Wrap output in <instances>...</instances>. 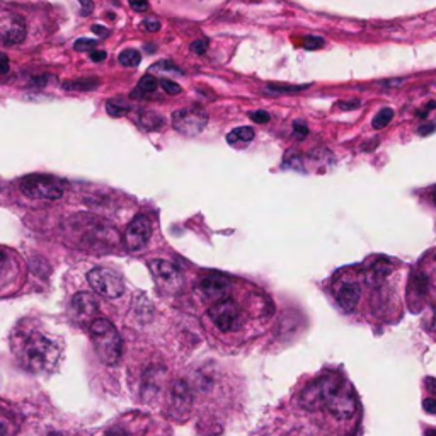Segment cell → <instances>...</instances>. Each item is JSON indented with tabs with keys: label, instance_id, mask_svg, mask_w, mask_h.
I'll return each instance as SVG.
<instances>
[{
	"label": "cell",
	"instance_id": "obj_1",
	"mask_svg": "<svg viewBox=\"0 0 436 436\" xmlns=\"http://www.w3.org/2000/svg\"><path fill=\"white\" fill-rule=\"evenodd\" d=\"M300 406L309 411H329L338 419H350L356 413V397L346 380L331 373L310 382L300 394Z\"/></svg>",
	"mask_w": 436,
	"mask_h": 436
},
{
	"label": "cell",
	"instance_id": "obj_2",
	"mask_svg": "<svg viewBox=\"0 0 436 436\" xmlns=\"http://www.w3.org/2000/svg\"><path fill=\"white\" fill-rule=\"evenodd\" d=\"M89 333L101 362L106 365L118 363L123 353V343L116 327L108 319L98 317L89 324Z\"/></svg>",
	"mask_w": 436,
	"mask_h": 436
},
{
	"label": "cell",
	"instance_id": "obj_3",
	"mask_svg": "<svg viewBox=\"0 0 436 436\" xmlns=\"http://www.w3.org/2000/svg\"><path fill=\"white\" fill-rule=\"evenodd\" d=\"M21 358L24 367L31 372L50 370L58 360V348L41 334H31L21 348Z\"/></svg>",
	"mask_w": 436,
	"mask_h": 436
},
{
	"label": "cell",
	"instance_id": "obj_4",
	"mask_svg": "<svg viewBox=\"0 0 436 436\" xmlns=\"http://www.w3.org/2000/svg\"><path fill=\"white\" fill-rule=\"evenodd\" d=\"M21 191L28 196V198L36 200H58L64 196L62 186L54 181L53 178L41 174H31L21 179Z\"/></svg>",
	"mask_w": 436,
	"mask_h": 436
},
{
	"label": "cell",
	"instance_id": "obj_5",
	"mask_svg": "<svg viewBox=\"0 0 436 436\" xmlns=\"http://www.w3.org/2000/svg\"><path fill=\"white\" fill-rule=\"evenodd\" d=\"M208 125V113L201 106H186L178 109L173 115V127L181 135L195 137Z\"/></svg>",
	"mask_w": 436,
	"mask_h": 436
},
{
	"label": "cell",
	"instance_id": "obj_6",
	"mask_svg": "<svg viewBox=\"0 0 436 436\" xmlns=\"http://www.w3.org/2000/svg\"><path fill=\"white\" fill-rule=\"evenodd\" d=\"M149 268L155 283L162 292L178 293L183 288V272L174 263L166 261V259H154L149 263Z\"/></svg>",
	"mask_w": 436,
	"mask_h": 436
},
{
	"label": "cell",
	"instance_id": "obj_7",
	"mask_svg": "<svg viewBox=\"0 0 436 436\" xmlns=\"http://www.w3.org/2000/svg\"><path fill=\"white\" fill-rule=\"evenodd\" d=\"M87 282H89L92 290L106 297V299H118L125 292V283L121 276L108 268H94L87 275Z\"/></svg>",
	"mask_w": 436,
	"mask_h": 436
},
{
	"label": "cell",
	"instance_id": "obj_8",
	"mask_svg": "<svg viewBox=\"0 0 436 436\" xmlns=\"http://www.w3.org/2000/svg\"><path fill=\"white\" fill-rule=\"evenodd\" d=\"M210 319L218 329L224 331V333H230V331H236L241 324V312H239L236 302L232 299H225L212 305Z\"/></svg>",
	"mask_w": 436,
	"mask_h": 436
},
{
	"label": "cell",
	"instance_id": "obj_9",
	"mask_svg": "<svg viewBox=\"0 0 436 436\" xmlns=\"http://www.w3.org/2000/svg\"><path fill=\"white\" fill-rule=\"evenodd\" d=\"M152 236V224L145 215H137L130 222L125 232V246L128 251H140L147 246V242L150 241Z\"/></svg>",
	"mask_w": 436,
	"mask_h": 436
},
{
	"label": "cell",
	"instance_id": "obj_10",
	"mask_svg": "<svg viewBox=\"0 0 436 436\" xmlns=\"http://www.w3.org/2000/svg\"><path fill=\"white\" fill-rule=\"evenodd\" d=\"M229 280L225 276L218 275V272H212V275L201 278L200 282V292L203 293L205 299L213 302V304L229 299Z\"/></svg>",
	"mask_w": 436,
	"mask_h": 436
},
{
	"label": "cell",
	"instance_id": "obj_11",
	"mask_svg": "<svg viewBox=\"0 0 436 436\" xmlns=\"http://www.w3.org/2000/svg\"><path fill=\"white\" fill-rule=\"evenodd\" d=\"M26 38V23L19 16H11V18L0 21V41L2 45H19Z\"/></svg>",
	"mask_w": 436,
	"mask_h": 436
},
{
	"label": "cell",
	"instance_id": "obj_12",
	"mask_svg": "<svg viewBox=\"0 0 436 436\" xmlns=\"http://www.w3.org/2000/svg\"><path fill=\"white\" fill-rule=\"evenodd\" d=\"M72 310H74V316L77 321L92 322L98 319L96 316H98V312H99V304H98V300L94 299V295L81 292L74 297Z\"/></svg>",
	"mask_w": 436,
	"mask_h": 436
},
{
	"label": "cell",
	"instance_id": "obj_13",
	"mask_svg": "<svg viewBox=\"0 0 436 436\" xmlns=\"http://www.w3.org/2000/svg\"><path fill=\"white\" fill-rule=\"evenodd\" d=\"M362 299V288L355 282H343L336 288V302L345 312L351 314L358 307V302Z\"/></svg>",
	"mask_w": 436,
	"mask_h": 436
},
{
	"label": "cell",
	"instance_id": "obj_14",
	"mask_svg": "<svg viewBox=\"0 0 436 436\" xmlns=\"http://www.w3.org/2000/svg\"><path fill=\"white\" fill-rule=\"evenodd\" d=\"M173 406L174 411H179V413H184L191 408L190 387L183 380H178L173 385Z\"/></svg>",
	"mask_w": 436,
	"mask_h": 436
},
{
	"label": "cell",
	"instance_id": "obj_15",
	"mask_svg": "<svg viewBox=\"0 0 436 436\" xmlns=\"http://www.w3.org/2000/svg\"><path fill=\"white\" fill-rule=\"evenodd\" d=\"M137 123L144 130H147V132H155V130L162 128L164 118L159 113L150 111V109H142V111H138Z\"/></svg>",
	"mask_w": 436,
	"mask_h": 436
},
{
	"label": "cell",
	"instance_id": "obj_16",
	"mask_svg": "<svg viewBox=\"0 0 436 436\" xmlns=\"http://www.w3.org/2000/svg\"><path fill=\"white\" fill-rule=\"evenodd\" d=\"M254 138V130L251 127H241L232 130L227 135V142L230 145H239V144H249Z\"/></svg>",
	"mask_w": 436,
	"mask_h": 436
},
{
	"label": "cell",
	"instance_id": "obj_17",
	"mask_svg": "<svg viewBox=\"0 0 436 436\" xmlns=\"http://www.w3.org/2000/svg\"><path fill=\"white\" fill-rule=\"evenodd\" d=\"M98 86H99V79L96 77L77 79V81L64 82V87L67 91H94Z\"/></svg>",
	"mask_w": 436,
	"mask_h": 436
},
{
	"label": "cell",
	"instance_id": "obj_18",
	"mask_svg": "<svg viewBox=\"0 0 436 436\" xmlns=\"http://www.w3.org/2000/svg\"><path fill=\"white\" fill-rule=\"evenodd\" d=\"M157 86H159V82L154 75H145V77L140 79V82H138L137 91L133 92V96L152 94V92L157 91Z\"/></svg>",
	"mask_w": 436,
	"mask_h": 436
},
{
	"label": "cell",
	"instance_id": "obj_19",
	"mask_svg": "<svg viewBox=\"0 0 436 436\" xmlns=\"http://www.w3.org/2000/svg\"><path fill=\"white\" fill-rule=\"evenodd\" d=\"M106 111L111 116H115V118H120V116L127 115V113L130 111V106L121 99H111V101H108Z\"/></svg>",
	"mask_w": 436,
	"mask_h": 436
},
{
	"label": "cell",
	"instance_id": "obj_20",
	"mask_svg": "<svg viewBox=\"0 0 436 436\" xmlns=\"http://www.w3.org/2000/svg\"><path fill=\"white\" fill-rule=\"evenodd\" d=\"M118 62L123 67H138L142 62V54L137 52V50H123L120 53Z\"/></svg>",
	"mask_w": 436,
	"mask_h": 436
},
{
	"label": "cell",
	"instance_id": "obj_21",
	"mask_svg": "<svg viewBox=\"0 0 436 436\" xmlns=\"http://www.w3.org/2000/svg\"><path fill=\"white\" fill-rule=\"evenodd\" d=\"M392 118H394V111H392L391 108H384V109H380V111L377 113V116H375V118H373V121H372V127L375 128V130H382V128H385V127H387L389 123H391Z\"/></svg>",
	"mask_w": 436,
	"mask_h": 436
},
{
	"label": "cell",
	"instance_id": "obj_22",
	"mask_svg": "<svg viewBox=\"0 0 436 436\" xmlns=\"http://www.w3.org/2000/svg\"><path fill=\"white\" fill-rule=\"evenodd\" d=\"M155 72H164V74H176V75H181V69L179 67H176L174 64H171L169 60H161L157 62V64L152 65V69Z\"/></svg>",
	"mask_w": 436,
	"mask_h": 436
},
{
	"label": "cell",
	"instance_id": "obj_23",
	"mask_svg": "<svg viewBox=\"0 0 436 436\" xmlns=\"http://www.w3.org/2000/svg\"><path fill=\"white\" fill-rule=\"evenodd\" d=\"M426 278L423 275H414L413 282H411V290L416 293L418 297H425L426 295Z\"/></svg>",
	"mask_w": 436,
	"mask_h": 436
},
{
	"label": "cell",
	"instance_id": "obj_24",
	"mask_svg": "<svg viewBox=\"0 0 436 436\" xmlns=\"http://www.w3.org/2000/svg\"><path fill=\"white\" fill-rule=\"evenodd\" d=\"M161 87L164 91L167 92V94H171V96H178V94H181V86H179L178 82H174V81H169V79H162L161 82Z\"/></svg>",
	"mask_w": 436,
	"mask_h": 436
},
{
	"label": "cell",
	"instance_id": "obj_25",
	"mask_svg": "<svg viewBox=\"0 0 436 436\" xmlns=\"http://www.w3.org/2000/svg\"><path fill=\"white\" fill-rule=\"evenodd\" d=\"M324 46V40L319 36H307L304 40V48L305 50H319Z\"/></svg>",
	"mask_w": 436,
	"mask_h": 436
},
{
	"label": "cell",
	"instance_id": "obj_26",
	"mask_svg": "<svg viewBox=\"0 0 436 436\" xmlns=\"http://www.w3.org/2000/svg\"><path fill=\"white\" fill-rule=\"evenodd\" d=\"M96 45H98V41L96 40H87V38H82V40L75 41L74 48L77 50V52H87V50L94 48Z\"/></svg>",
	"mask_w": 436,
	"mask_h": 436
},
{
	"label": "cell",
	"instance_id": "obj_27",
	"mask_svg": "<svg viewBox=\"0 0 436 436\" xmlns=\"http://www.w3.org/2000/svg\"><path fill=\"white\" fill-rule=\"evenodd\" d=\"M268 89L272 92H299L304 91L305 86H268Z\"/></svg>",
	"mask_w": 436,
	"mask_h": 436
},
{
	"label": "cell",
	"instance_id": "obj_28",
	"mask_svg": "<svg viewBox=\"0 0 436 436\" xmlns=\"http://www.w3.org/2000/svg\"><path fill=\"white\" fill-rule=\"evenodd\" d=\"M251 120L254 121V123H268V121L271 120V116L268 115L266 111H254V113H251Z\"/></svg>",
	"mask_w": 436,
	"mask_h": 436
},
{
	"label": "cell",
	"instance_id": "obj_29",
	"mask_svg": "<svg viewBox=\"0 0 436 436\" xmlns=\"http://www.w3.org/2000/svg\"><path fill=\"white\" fill-rule=\"evenodd\" d=\"M207 48H208V40H198L195 41V43H191V52L196 54H203L207 52Z\"/></svg>",
	"mask_w": 436,
	"mask_h": 436
},
{
	"label": "cell",
	"instance_id": "obj_30",
	"mask_svg": "<svg viewBox=\"0 0 436 436\" xmlns=\"http://www.w3.org/2000/svg\"><path fill=\"white\" fill-rule=\"evenodd\" d=\"M130 7L137 12H144L149 9V0H128Z\"/></svg>",
	"mask_w": 436,
	"mask_h": 436
},
{
	"label": "cell",
	"instance_id": "obj_31",
	"mask_svg": "<svg viewBox=\"0 0 436 436\" xmlns=\"http://www.w3.org/2000/svg\"><path fill=\"white\" fill-rule=\"evenodd\" d=\"M293 130H295V133L299 137H305L309 133V128H307V125L305 123H302V121H295V123H293Z\"/></svg>",
	"mask_w": 436,
	"mask_h": 436
},
{
	"label": "cell",
	"instance_id": "obj_32",
	"mask_svg": "<svg viewBox=\"0 0 436 436\" xmlns=\"http://www.w3.org/2000/svg\"><path fill=\"white\" fill-rule=\"evenodd\" d=\"M79 2L82 4V16L92 14V11H94V2H92V0H79Z\"/></svg>",
	"mask_w": 436,
	"mask_h": 436
},
{
	"label": "cell",
	"instance_id": "obj_33",
	"mask_svg": "<svg viewBox=\"0 0 436 436\" xmlns=\"http://www.w3.org/2000/svg\"><path fill=\"white\" fill-rule=\"evenodd\" d=\"M106 52H103V50H96V52H91V60L96 62V64H101V62L106 60Z\"/></svg>",
	"mask_w": 436,
	"mask_h": 436
},
{
	"label": "cell",
	"instance_id": "obj_34",
	"mask_svg": "<svg viewBox=\"0 0 436 436\" xmlns=\"http://www.w3.org/2000/svg\"><path fill=\"white\" fill-rule=\"evenodd\" d=\"M423 408H425L426 413L436 414V399H425L423 401Z\"/></svg>",
	"mask_w": 436,
	"mask_h": 436
},
{
	"label": "cell",
	"instance_id": "obj_35",
	"mask_svg": "<svg viewBox=\"0 0 436 436\" xmlns=\"http://www.w3.org/2000/svg\"><path fill=\"white\" fill-rule=\"evenodd\" d=\"M9 69H11V67H9V58H7L6 54L0 53V74H2V75L7 74V72H9Z\"/></svg>",
	"mask_w": 436,
	"mask_h": 436
},
{
	"label": "cell",
	"instance_id": "obj_36",
	"mask_svg": "<svg viewBox=\"0 0 436 436\" xmlns=\"http://www.w3.org/2000/svg\"><path fill=\"white\" fill-rule=\"evenodd\" d=\"M7 264H9V258H7V254L4 253V251H0V276H2V272L6 271Z\"/></svg>",
	"mask_w": 436,
	"mask_h": 436
},
{
	"label": "cell",
	"instance_id": "obj_37",
	"mask_svg": "<svg viewBox=\"0 0 436 436\" xmlns=\"http://www.w3.org/2000/svg\"><path fill=\"white\" fill-rule=\"evenodd\" d=\"M145 28L149 29V31H157V29H161V23H159V21H155V19H147Z\"/></svg>",
	"mask_w": 436,
	"mask_h": 436
},
{
	"label": "cell",
	"instance_id": "obj_38",
	"mask_svg": "<svg viewBox=\"0 0 436 436\" xmlns=\"http://www.w3.org/2000/svg\"><path fill=\"white\" fill-rule=\"evenodd\" d=\"M433 130L435 125H425V127L419 128V133H421V135H430V133H433Z\"/></svg>",
	"mask_w": 436,
	"mask_h": 436
},
{
	"label": "cell",
	"instance_id": "obj_39",
	"mask_svg": "<svg viewBox=\"0 0 436 436\" xmlns=\"http://www.w3.org/2000/svg\"><path fill=\"white\" fill-rule=\"evenodd\" d=\"M92 31L98 33V35H101V36H106L108 33H109V29L103 28V26H94V28H92Z\"/></svg>",
	"mask_w": 436,
	"mask_h": 436
},
{
	"label": "cell",
	"instance_id": "obj_40",
	"mask_svg": "<svg viewBox=\"0 0 436 436\" xmlns=\"http://www.w3.org/2000/svg\"><path fill=\"white\" fill-rule=\"evenodd\" d=\"M339 106H341V109H351V108H358V106H360V103H358V101H353V104H345V103H341V104H339Z\"/></svg>",
	"mask_w": 436,
	"mask_h": 436
},
{
	"label": "cell",
	"instance_id": "obj_41",
	"mask_svg": "<svg viewBox=\"0 0 436 436\" xmlns=\"http://www.w3.org/2000/svg\"><path fill=\"white\" fill-rule=\"evenodd\" d=\"M0 436H7V428L4 423H0Z\"/></svg>",
	"mask_w": 436,
	"mask_h": 436
},
{
	"label": "cell",
	"instance_id": "obj_42",
	"mask_svg": "<svg viewBox=\"0 0 436 436\" xmlns=\"http://www.w3.org/2000/svg\"><path fill=\"white\" fill-rule=\"evenodd\" d=\"M106 436H125L123 433H121L120 430H115V431H109V433Z\"/></svg>",
	"mask_w": 436,
	"mask_h": 436
},
{
	"label": "cell",
	"instance_id": "obj_43",
	"mask_svg": "<svg viewBox=\"0 0 436 436\" xmlns=\"http://www.w3.org/2000/svg\"><path fill=\"white\" fill-rule=\"evenodd\" d=\"M431 327H433V329L436 331V305H435V309H433V322H431Z\"/></svg>",
	"mask_w": 436,
	"mask_h": 436
},
{
	"label": "cell",
	"instance_id": "obj_44",
	"mask_svg": "<svg viewBox=\"0 0 436 436\" xmlns=\"http://www.w3.org/2000/svg\"><path fill=\"white\" fill-rule=\"evenodd\" d=\"M425 436H436V430H428Z\"/></svg>",
	"mask_w": 436,
	"mask_h": 436
},
{
	"label": "cell",
	"instance_id": "obj_45",
	"mask_svg": "<svg viewBox=\"0 0 436 436\" xmlns=\"http://www.w3.org/2000/svg\"><path fill=\"white\" fill-rule=\"evenodd\" d=\"M433 201H435V205H436V190H435V193H433Z\"/></svg>",
	"mask_w": 436,
	"mask_h": 436
},
{
	"label": "cell",
	"instance_id": "obj_46",
	"mask_svg": "<svg viewBox=\"0 0 436 436\" xmlns=\"http://www.w3.org/2000/svg\"><path fill=\"white\" fill-rule=\"evenodd\" d=\"M50 436H60V435H50Z\"/></svg>",
	"mask_w": 436,
	"mask_h": 436
},
{
	"label": "cell",
	"instance_id": "obj_47",
	"mask_svg": "<svg viewBox=\"0 0 436 436\" xmlns=\"http://www.w3.org/2000/svg\"><path fill=\"white\" fill-rule=\"evenodd\" d=\"M435 258H436V256H435Z\"/></svg>",
	"mask_w": 436,
	"mask_h": 436
}]
</instances>
